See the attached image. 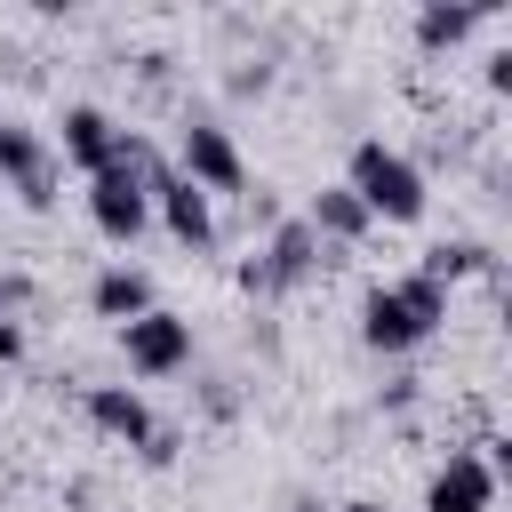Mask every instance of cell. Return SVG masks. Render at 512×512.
<instances>
[{"instance_id": "1", "label": "cell", "mask_w": 512, "mask_h": 512, "mask_svg": "<svg viewBox=\"0 0 512 512\" xmlns=\"http://www.w3.org/2000/svg\"><path fill=\"white\" fill-rule=\"evenodd\" d=\"M440 320H448V288H432L424 272L384 280V288L360 296V344H368V352H416Z\"/></svg>"}, {"instance_id": "9", "label": "cell", "mask_w": 512, "mask_h": 512, "mask_svg": "<svg viewBox=\"0 0 512 512\" xmlns=\"http://www.w3.org/2000/svg\"><path fill=\"white\" fill-rule=\"evenodd\" d=\"M0 176H8L32 208H48V200H56V192H48V184H56V176H48V144H40L24 120H0Z\"/></svg>"}, {"instance_id": "3", "label": "cell", "mask_w": 512, "mask_h": 512, "mask_svg": "<svg viewBox=\"0 0 512 512\" xmlns=\"http://www.w3.org/2000/svg\"><path fill=\"white\" fill-rule=\"evenodd\" d=\"M176 176L200 184L208 200L248 184V168H240V152H232V136H224L216 120H184V136H176Z\"/></svg>"}, {"instance_id": "4", "label": "cell", "mask_w": 512, "mask_h": 512, "mask_svg": "<svg viewBox=\"0 0 512 512\" xmlns=\"http://www.w3.org/2000/svg\"><path fill=\"white\" fill-rule=\"evenodd\" d=\"M88 216H96L104 240L128 248V240L152 224V184H144L136 168H104V176H88Z\"/></svg>"}, {"instance_id": "16", "label": "cell", "mask_w": 512, "mask_h": 512, "mask_svg": "<svg viewBox=\"0 0 512 512\" xmlns=\"http://www.w3.org/2000/svg\"><path fill=\"white\" fill-rule=\"evenodd\" d=\"M16 352H24V328H16V320H8V312H0V368H8V360H16Z\"/></svg>"}, {"instance_id": "6", "label": "cell", "mask_w": 512, "mask_h": 512, "mask_svg": "<svg viewBox=\"0 0 512 512\" xmlns=\"http://www.w3.org/2000/svg\"><path fill=\"white\" fill-rule=\"evenodd\" d=\"M120 352H128V368L136 376H176L184 360H192V328L176 320V312H136L128 328H120Z\"/></svg>"}, {"instance_id": "12", "label": "cell", "mask_w": 512, "mask_h": 512, "mask_svg": "<svg viewBox=\"0 0 512 512\" xmlns=\"http://www.w3.org/2000/svg\"><path fill=\"white\" fill-rule=\"evenodd\" d=\"M88 304L104 312V320H136V312H152V280L136 272V264H112V272H96V288H88Z\"/></svg>"}, {"instance_id": "11", "label": "cell", "mask_w": 512, "mask_h": 512, "mask_svg": "<svg viewBox=\"0 0 512 512\" xmlns=\"http://www.w3.org/2000/svg\"><path fill=\"white\" fill-rule=\"evenodd\" d=\"M112 144H120V128H112L96 104H72V112H64V160H72L80 176H104V168H112Z\"/></svg>"}, {"instance_id": "5", "label": "cell", "mask_w": 512, "mask_h": 512, "mask_svg": "<svg viewBox=\"0 0 512 512\" xmlns=\"http://www.w3.org/2000/svg\"><path fill=\"white\" fill-rule=\"evenodd\" d=\"M312 264H320V240H312V224H304V216H288V224L272 232V248L240 264V288H248V296H280V288H296Z\"/></svg>"}, {"instance_id": "2", "label": "cell", "mask_w": 512, "mask_h": 512, "mask_svg": "<svg viewBox=\"0 0 512 512\" xmlns=\"http://www.w3.org/2000/svg\"><path fill=\"white\" fill-rule=\"evenodd\" d=\"M344 192L368 208V224H376V216H384V224H416V216H424V176H416V160L392 152L384 136L352 144V176H344Z\"/></svg>"}, {"instance_id": "7", "label": "cell", "mask_w": 512, "mask_h": 512, "mask_svg": "<svg viewBox=\"0 0 512 512\" xmlns=\"http://www.w3.org/2000/svg\"><path fill=\"white\" fill-rule=\"evenodd\" d=\"M488 504H496V472H488V456L448 448V464H440L432 488H424V512H488Z\"/></svg>"}, {"instance_id": "10", "label": "cell", "mask_w": 512, "mask_h": 512, "mask_svg": "<svg viewBox=\"0 0 512 512\" xmlns=\"http://www.w3.org/2000/svg\"><path fill=\"white\" fill-rule=\"evenodd\" d=\"M88 424L96 432H112V440H128V448H152V408H144V392H128V384H96L88 392Z\"/></svg>"}, {"instance_id": "15", "label": "cell", "mask_w": 512, "mask_h": 512, "mask_svg": "<svg viewBox=\"0 0 512 512\" xmlns=\"http://www.w3.org/2000/svg\"><path fill=\"white\" fill-rule=\"evenodd\" d=\"M472 272H488V248H480V240H440V248L424 256V280H432V288L472 280Z\"/></svg>"}, {"instance_id": "14", "label": "cell", "mask_w": 512, "mask_h": 512, "mask_svg": "<svg viewBox=\"0 0 512 512\" xmlns=\"http://www.w3.org/2000/svg\"><path fill=\"white\" fill-rule=\"evenodd\" d=\"M304 224H312V240H360V232H368V208H360L344 184H328V192L312 200V216H304Z\"/></svg>"}, {"instance_id": "8", "label": "cell", "mask_w": 512, "mask_h": 512, "mask_svg": "<svg viewBox=\"0 0 512 512\" xmlns=\"http://www.w3.org/2000/svg\"><path fill=\"white\" fill-rule=\"evenodd\" d=\"M152 208H160V224H168L184 248H216V208H208V192H200V184H184L176 168H160V176H152Z\"/></svg>"}, {"instance_id": "13", "label": "cell", "mask_w": 512, "mask_h": 512, "mask_svg": "<svg viewBox=\"0 0 512 512\" xmlns=\"http://www.w3.org/2000/svg\"><path fill=\"white\" fill-rule=\"evenodd\" d=\"M488 24V8H448V0H424L416 8V40L424 48H456V40H472Z\"/></svg>"}, {"instance_id": "17", "label": "cell", "mask_w": 512, "mask_h": 512, "mask_svg": "<svg viewBox=\"0 0 512 512\" xmlns=\"http://www.w3.org/2000/svg\"><path fill=\"white\" fill-rule=\"evenodd\" d=\"M336 512H384V504H336Z\"/></svg>"}]
</instances>
